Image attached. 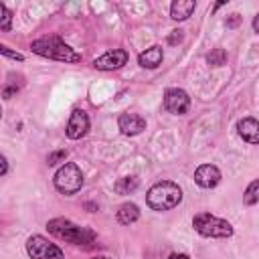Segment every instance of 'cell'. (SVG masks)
Here are the masks:
<instances>
[{"instance_id":"8fae6325","label":"cell","mask_w":259,"mask_h":259,"mask_svg":"<svg viewBox=\"0 0 259 259\" xmlns=\"http://www.w3.org/2000/svg\"><path fill=\"white\" fill-rule=\"evenodd\" d=\"M117 127L123 136H138L146 130V119L138 113H121L117 119Z\"/></svg>"},{"instance_id":"ac0fdd59","label":"cell","mask_w":259,"mask_h":259,"mask_svg":"<svg viewBox=\"0 0 259 259\" xmlns=\"http://www.w3.org/2000/svg\"><path fill=\"white\" fill-rule=\"evenodd\" d=\"M206 61H208L210 67H221V65H225V61H227V53H225L223 49H214V51H210V53L206 55Z\"/></svg>"},{"instance_id":"ba28073f","label":"cell","mask_w":259,"mask_h":259,"mask_svg":"<svg viewBox=\"0 0 259 259\" xmlns=\"http://www.w3.org/2000/svg\"><path fill=\"white\" fill-rule=\"evenodd\" d=\"M125 63H127V53L123 49H113V51H107L101 57H97L93 61V67L99 71H113V69L123 67Z\"/></svg>"},{"instance_id":"7c38bea8","label":"cell","mask_w":259,"mask_h":259,"mask_svg":"<svg viewBox=\"0 0 259 259\" xmlns=\"http://www.w3.org/2000/svg\"><path fill=\"white\" fill-rule=\"evenodd\" d=\"M239 136L249 144H259V121L255 117H243L237 123Z\"/></svg>"},{"instance_id":"484cf974","label":"cell","mask_w":259,"mask_h":259,"mask_svg":"<svg viewBox=\"0 0 259 259\" xmlns=\"http://www.w3.org/2000/svg\"><path fill=\"white\" fill-rule=\"evenodd\" d=\"M93 259H113V257H107V255H99V257H93Z\"/></svg>"},{"instance_id":"603a6c76","label":"cell","mask_w":259,"mask_h":259,"mask_svg":"<svg viewBox=\"0 0 259 259\" xmlns=\"http://www.w3.org/2000/svg\"><path fill=\"white\" fill-rule=\"evenodd\" d=\"M0 164H2L0 174H2V176H6V174H8V160H6V156H2V158H0Z\"/></svg>"},{"instance_id":"5b68a950","label":"cell","mask_w":259,"mask_h":259,"mask_svg":"<svg viewBox=\"0 0 259 259\" xmlns=\"http://www.w3.org/2000/svg\"><path fill=\"white\" fill-rule=\"evenodd\" d=\"M53 182H55V188L59 192H63V194H75L83 186V172H81V168L75 162H67V164H63L55 172Z\"/></svg>"},{"instance_id":"7402d4cb","label":"cell","mask_w":259,"mask_h":259,"mask_svg":"<svg viewBox=\"0 0 259 259\" xmlns=\"http://www.w3.org/2000/svg\"><path fill=\"white\" fill-rule=\"evenodd\" d=\"M182 38H184L182 30H172V34L168 36V42H170V45H176V42H180Z\"/></svg>"},{"instance_id":"d6986e66","label":"cell","mask_w":259,"mask_h":259,"mask_svg":"<svg viewBox=\"0 0 259 259\" xmlns=\"http://www.w3.org/2000/svg\"><path fill=\"white\" fill-rule=\"evenodd\" d=\"M10 26H12V12L4 4H0V30L8 32Z\"/></svg>"},{"instance_id":"7a4b0ae2","label":"cell","mask_w":259,"mask_h":259,"mask_svg":"<svg viewBox=\"0 0 259 259\" xmlns=\"http://www.w3.org/2000/svg\"><path fill=\"white\" fill-rule=\"evenodd\" d=\"M47 229L57 239H65V241H69L73 245H91L97 239L95 231H91L89 227L75 225L69 219H51L47 223Z\"/></svg>"},{"instance_id":"9c48e42d","label":"cell","mask_w":259,"mask_h":259,"mask_svg":"<svg viewBox=\"0 0 259 259\" xmlns=\"http://www.w3.org/2000/svg\"><path fill=\"white\" fill-rule=\"evenodd\" d=\"M67 138L71 140H81L89 132V115L83 109H73L69 121H67Z\"/></svg>"},{"instance_id":"8992f818","label":"cell","mask_w":259,"mask_h":259,"mask_svg":"<svg viewBox=\"0 0 259 259\" xmlns=\"http://www.w3.org/2000/svg\"><path fill=\"white\" fill-rule=\"evenodd\" d=\"M26 253L30 259H65L61 247L51 243L42 235H32L26 241Z\"/></svg>"},{"instance_id":"4fadbf2b","label":"cell","mask_w":259,"mask_h":259,"mask_svg":"<svg viewBox=\"0 0 259 259\" xmlns=\"http://www.w3.org/2000/svg\"><path fill=\"white\" fill-rule=\"evenodd\" d=\"M162 59H164V51L158 45H154V47H150V49H146L144 53L138 55V63L144 69H156V67H160Z\"/></svg>"},{"instance_id":"e0dca14e","label":"cell","mask_w":259,"mask_h":259,"mask_svg":"<svg viewBox=\"0 0 259 259\" xmlns=\"http://www.w3.org/2000/svg\"><path fill=\"white\" fill-rule=\"evenodd\" d=\"M243 202L245 204H257L259 202V178L257 180H253L247 188H245V194H243Z\"/></svg>"},{"instance_id":"52a82bcc","label":"cell","mask_w":259,"mask_h":259,"mask_svg":"<svg viewBox=\"0 0 259 259\" xmlns=\"http://www.w3.org/2000/svg\"><path fill=\"white\" fill-rule=\"evenodd\" d=\"M164 107L174 115H184L190 109V97L184 89L170 87L164 93Z\"/></svg>"},{"instance_id":"d4e9b609","label":"cell","mask_w":259,"mask_h":259,"mask_svg":"<svg viewBox=\"0 0 259 259\" xmlns=\"http://www.w3.org/2000/svg\"><path fill=\"white\" fill-rule=\"evenodd\" d=\"M253 30H255V32L259 34V12H257V14L253 16Z\"/></svg>"},{"instance_id":"cb8c5ba5","label":"cell","mask_w":259,"mask_h":259,"mask_svg":"<svg viewBox=\"0 0 259 259\" xmlns=\"http://www.w3.org/2000/svg\"><path fill=\"white\" fill-rule=\"evenodd\" d=\"M168 259H190V257H188L186 253H172Z\"/></svg>"},{"instance_id":"2e32d148","label":"cell","mask_w":259,"mask_h":259,"mask_svg":"<svg viewBox=\"0 0 259 259\" xmlns=\"http://www.w3.org/2000/svg\"><path fill=\"white\" fill-rule=\"evenodd\" d=\"M138 184H140L138 176H123L113 184V188H115L117 194H130V192H134L138 188Z\"/></svg>"},{"instance_id":"44dd1931","label":"cell","mask_w":259,"mask_h":259,"mask_svg":"<svg viewBox=\"0 0 259 259\" xmlns=\"http://www.w3.org/2000/svg\"><path fill=\"white\" fill-rule=\"evenodd\" d=\"M0 53H2L4 57H10V59H14V61H24V57H22L20 53H14V51H10L6 45H2V47H0Z\"/></svg>"},{"instance_id":"30bf717a","label":"cell","mask_w":259,"mask_h":259,"mask_svg":"<svg viewBox=\"0 0 259 259\" xmlns=\"http://www.w3.org/2000/svg\"><path fill=\"white\" fill-rule=\"evenodd\" d=\"M194 182L200 188H214L221 182V170L214 164H202L194 172Z\"/></svg>"},{"instance_id":"3957f363","label":"cell","mask_w":259,"mask_h":259,"mask_svg":"<svg viewBox=\"0 0 259 259\" xmlns=\"http://www.w3.org/2000/svg\"><path fill=\"white\" fill-rule=\"evenodd\" d=\"M32 53L47 57V59H55V61H63V63H79L81 55L75 53L69 45H65L59 36H42L30 42Z\"/></svg>"},{"instance_id":"5bb4252c","label":"cell","mask_w":259,"mask_h":259,"mask_svg":"<svg viewBox=\"0 0 259 259\" xmlns=\"http://www.w3.org/2000/svg\"><path fill=\"white\" fill-rule=\"evenodd\" d=\"M194 8H196V4L192 0H176L170 6V16L174 20H186L194 12Z\"/></svg>"},{"instance_id":"6da1fadb","label":"cell","mask_w":259,"mask_h":259,"mask_svg":"<svg viewBox=\"0 0 259 259\" xmlns=\"http://www.w3.org/2000/svg\"><path fill=\"white\" fill-rule=\"evenodd\" d=\"M180 200H182V188L172 180H160V182L152 184L148 194H146L148 206L152 210H158V212L178 206Z\"/></svg>"},{"instance_id":"277c9868","label":"cell","mask_w":259,"mask_h":259,"mask_svg":"<svg viewBox=\"0 0 259 259\" xmlns=\"http://www.w3.org/2000/svg\"><path fill=\"white\" fill-rule=\"evenodd\" d=\"M192 227L198 235L208 239H227L233 235V225L225 219H219L210 212H198L192 219Z\"/></svg>"},{"instance_id":"ffe728a7","label":"cell","mask_w":259,"mask_h":259,"mask_svg":"<svg viewBox=\"0 0 259 259\" xmlns=\"http://www.w3.org/2000/svg\"><path fill=\"white\" fill-rule=\"evenodd\" d=\"M67 160V150H57V152H51L49 158H47V164L49 166H55L59 162H65Z\"/></svg>"},{"instance_id":"9a60e30c","label":"cell","mask_w":259,"mask_h":259,"mask_svg":"<svg viewBox=\"0 0 259 259\" xmlns=\"http://www.w3.org/2000/svg\"><path fill=\"white\" fill-rule=\"evenodd\" d=\"M140 219V208L138 204L134 202H123L119 208H117V223L119 225H132Z\"/></svg>"}]
</instances>
